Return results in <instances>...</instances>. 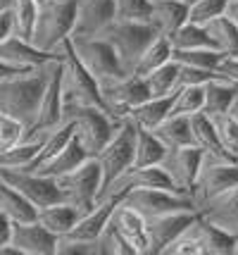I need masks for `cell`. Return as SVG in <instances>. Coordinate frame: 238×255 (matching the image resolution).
Returning <instances> with one entry per match:
<instances>
[{
  "label": "cell",
  "mask_w": 238,
  "mask_h": 255,
  "mask_svg": "<svg viewBox=\"0 0 238 255\" xmlns=\"http://www.w3.org/2000/svg\"><path fill=\"white\" fill-rule=\"evenodd\" d=\"M48 86V65L31 69L26 74L0 81V112L17 117L26 124V131L34 127L38 108Z\"/></svg>",
  "instance_id": "obj_1"
},
{
  "label": "cell",
  "mask_w": 238,
  "mask_h": 255,
  "mask_svg": "<svg viewBox=\"0 0 238 255\" xmlns=\"http://www.w3.org/2000/svg\"><path fill=\"white\" fill-rule=\"evenodd\" d=\"M62 50V93H65V108L67 105H98L102 110H107V103L102 98V89L98 79L83 67L79 60L72 36L60 43ZM110 112V110H107Z\"/></svg>",
  "instance_id": "obj_2"
},
{
  "label": "cell",
  "mask_w": 238,
  "mask_h": 255,
  "mask_svg": "<svg viewBox=\"0 0 238 255\" xmlns=\"http://www.w3.org/2000/svg\"><path fill=\"white\" fill-rule=\"evenodd\" d=\"M65 120L74 122L77 138L91 155H98L114 138V133L119 131V127L124 122V120H114L110 112L98 108V105H67Z\"/></svg>",
  "instance_id": "obj_3"
},
{
  "label": "cell",
  "mask_w": 238,
  "mask_h": 255,
  "mask_svg": "<svg viewBox=\"0 0 238 255\" xmlns=\"http://www.w3.org/2000/svg\"><path fill=\"white\" fill-rule=\"evenodd\" d=\"M79 0H46L38 10L31 43L41 50H57L60 43L72 36L74 22H77Z\"/></svg>",
  "instance_id": "obj_4"
},
{
  "label": "cell",
  "mask_w": 238,
  "mask_h": 255,
  "mask_svg": "<svg viewBox=\"0 0 238 255\" xmlns=\"http://www.w3.org/2000/svg\"><path fill=\"white\" fill-rule=\"evenodd\" d=\"M238 186V155H231L229 150H210L205 153L200 174L193 189V200L198 210L203 208L207 200L224 191Z\"/></svg>",
  "instance_id": "obj_5"
},
{
  "label": "cell",
  "mask_w": 238,
  "mask_h": 255,
  "mask_svg": "<svg viewBox=\"0 0 238 255\" xmlns=\"http://www.w3.org/2000/svg\"><path fill=\"white\" fill-rule=\"evenodd\" d=\"M100 36L112 43L122 67L131 74L138 57L143 55V50L158 38L159 31L153 22H117L114 19Z\"/></svg>",
  "instance_id": "obj_6"
},
{
  "label": "cell",
  "mask_w": 238,
  "mask_h": 255,
  "mask_svg": "<svg viewBox=\"0 0 238 255\" xmlns=\"http://www.w3.org/2000/svg\"><path fill=\"white\" fill-rule=\"evenodd\" d=\"M57 184L65 191L69 203H74L81 212L93 210L102 196V167L98 162V157L91 155L77 169L57 177Z\"/></svg>",
  "instance_id": "obj_7"
},
{
  "label": "cell",
  "mask_w": 238,
  "mask_h": 255,
  "mask_svg": "<svg viewBox=\"0 0 238 255\" xmlns=\"http://www.w3.org/2000/svg\"><path fill=\"white\" fill-rule=\"evenodd\" d=\"M72 43H74V50H77L79 60L83 62V67L98 79L100 86L129 74L124 67H122L112 43L107 38H102V36H88V38H72Z\"/></svg>",
  "instance_id": "obj_8"
},
{
  "label": "cell",
  "mask_w": 238,
  "mask_h": 255,
  "mask_svg": "<svg viewBox=\"0 0 238 255\" xmlns=\"http://www.w3.org/2000/svg\"><path fill=\"white\" fill-rule=\"evenodd\" d=\"M134 150H136V124L131 120H124L112 141L95 155L102 167V193L110 189L126 169L134 167Z\"/></svg>",
  "instance_id": "obj_9"
},
{
  "label": "cell",
  "mask_w": 238,
  "mask_h": 255,
  "mask_svg": "<svg viewBox=\"0 0 238 255\" xmlns=\"http://www.w3.org/2000/svg\"><path fill=\"white\" fill-rule=\"evenodd\" d=\"M0 179L7 181L12 189H17L24 198H29L36 208H48L53 203L67 200L65 191L60 189L57 179L38 174V172H26V169H10V167H0Z\"/></svg>",
  "instance_id": "obj_10"
},
{
  "label": "cell",
  "mask_w": 238,
  "mask_h": 255,
  "mask_svg": "<svg viewBox=\"0 0 238 255\" xmlns=\"http://www.w3.org/2000/svg\"><path fill=\"white\" fill-rule=\"evenodd\" d=\"M65 57V55H62ZM65 120V93H62V60H55L48 65V86L38 108L34 127L26 131V138L46 136L53 129H57Z\"/></svg>",
  "instance_id": "obj_11"
},
{
  "label": "cell",
  "mask_w": 238,
  "mask_h": 255,
  "mask_svg": "<svg viewBox=\"0 0 238 255\" xmlns=\"http://www.w3.org/2000/svg\"><path fill=\"white\" fill-rule=\"evenodd\" d=\"M102 98L107 103V110L114 120H126L129 112L136 105L146 103L148 98H153L150 86H148L146 77L138 74H126L122 79H114L110 84H102Z\"/></svg>",
  "instance_id": "obj_12"
},
{
  "label": "cell",
  "mask_w": 238,
  "mask_h": 255,
  "mask_svg": "<svg viewBox=\"0 0 238 255\" xmlns=\"http://www.w3.org/2000/svg\"><path fill=\"white\" fill-rule=\"evenodd\" d=\"M122 203L131 205L146 220L148 217H155V215H162V212L198 210L193 196L174 193V191H167V189H131L122 196Z\"/></svg>",
  "instance_id": "obj_13"
},
{
  "label": "cell",
  "mask_w": 238,
  "mask_h": 255,
  "mask_svg": "<svg viewBox=\"0 0 238 255\" xmlns=\"http://www.w3.org/2000/svg\"><path fill=\"white\" fill-rule=\"evenodd\" d=\"M203 160H205V150L198 148L195 143H191V145H181V148H171L167 153V157L162 160V167L167 169L171 181L176 184L179 193L193 196Z\"/></svg>",
  "instance_id": "obj_14"
},
{
  "label": "cell",
  "mask_w": 238,
  "mask_h": 255,
  "mask_svg": "<svg viewBox=\"0 0 238 255\" xmlns=\"http://www.w3.org/2000/svg\"><path fill=\"white\" fill-rule=\"evenodd\" d=\"M200 215V210H174L162 212L155 217H148V239H150V253L162 255L164 248L174 244Z\"/></svg>",
  "instance_id": "obj_15"
},
{
  "label": "cell",
  "mask_w": 238,
  "mask_h": 255,
  "mask_svg": "<svg viewBox=\"0 0 238 255\" xmlns=\"http://www.w3.org/2000/svg\"><path fill=\"white\" fill-rule=\"evenodd\" d=\"M0 60L7 62V65L22 67V69H38V67H46L50 62H55V60H62V50L60 48L53 50V53L41 50L31 41L12 33L0 43Z\"/></svg>",
  "instance_id": "obj_16"
},
{
  "label": "cell",
  "mask_w": 238,
  "mask_h": 255,
  "mask_svg": "<svg viewBox=\"0 0 238 255\" xmlns=\"http://www.w3.org/2000/svg\"><path fill=\"white\" fill-rule=\"evenodd\" d=\"M24 255H57V244L60 236L46 229L43 224L34 220V222H12V239Z\"/></svg>",
  "instance_id": "obj_17"
},
{
  "label": "cell",
  "mask_w": 238,
  "mask_h": 255,
  "mask_svg": "<svg viewBox=\"0 0 238 255\" xmlns=\"http://www.w3.org/2000/svg\"><path fill=\"white\" fill-rule=\"evenodd\" d=\"M114 22V0H79L72 38L100 36Z\"/></svg>",
  "instance_id": "obj_18"
},
{
  "label": "cell",
  "mask_w": 238,
  "mask_h": 255,
  "mask_svg": "<svg viewBox=\"0 0 238 255\" xmlns=\"http://www.w3.org/2000/svg\"><path fill=\"white\" fill-rule=\"evenodd\" d=\"M119 203H122V196H107V198L98 200V205H95L93 210L81 215V220L77 222V227L67 234V239L98 244V239H100L102 232L107 229V224H110V220H112V215Z\"/></svg>",
  "instance_id": "obj_19"
},
{
  "label": "cell",
  "mask_w": 238,
  "mask_h": 255,
  "mask_svg": "<svg viewBox=\"0 0 238 255\" xmlns=\"http://www.w3.org/2000/svg\"><path fill=\"white\" fill-rule=\"evenodd\" d=\"M110 224L124 236L129 244L134 246L136 255H148L150 253L148 224H146V217H143L138 210H134V208L126 205V203H119L117 210H114V215H112V220H110Z\"/></svg>",
  "instance_id": "obj_20"
},
{
  "label": "cell",
  "mask_w": 238,
  "mask_h": 255,
  "mask_svg": "<svg viewBox=\"0 0 238 255\" xmlns=\"http://www.w3.org/2000/svg\"><path fill=\"white\" fill-rule=\"evenodd\" d=\"M188 232L200 244L203 255H234L236 253V236L224 232L215 222H210L203 212L195 217V222L188 227Z\"/></svg>",
  "instance_id": "obj_21"
},
{
  "label": "cell",
  "mask_w": 238,
  "mask_h": 255,
  "mask_svg": "<svg viewBox=\"0 0 238 255\" xmlns=\"http://www.w3.org/2000/svg\"><path fill=\"white\" fill-rule=\"evenodd\" d=\"M200 212L210 222L222 227L224 232L238 236V186L219 193L212 200H207L200 208Z\"/></svg>",
  "instance_id": "obj_22"
},
{
  "label": "cell",
  "mask_w": 238,
  "mask_h": 255,
  "mask_svg": "<svg viewBox=\"0 0 238 255\" xmlns=\"http://www.w3.org/2000/svg\"><path fill=\"white\" fill-rule=\"evenodd\" d=\"M81 215H83V212H81L74 203L60 200V203H53V205H48V208H41L36 220L43 224L46 229H50L53 234H57V236L62 239V236H67V234L77 227V222L81 220Z\"/></svg>",
  "instance_id": "obj_23"
},
{
  "label": "cell",
  "mask_w": 238,
  "mask_h": 255,
  "mask_svg": "<svg viewBox=\"0 0 238 255\" xmlns=\"http://www.w3.org/2000/svg\"><path fill=\"white\" fill-rule=\"evenodd\" d=\"M191 5L183 0H153V24L162 36H171L188 22Z\"/></svg>",
  "instance_id": "obj_24"
},
{
  "label": "cell",
  "mask_w": 238,
  "mask_h": 255,
  "mask_svg": "<svg viewBox=\"0 0 238 255\" xmlns=\"http://www.w3.org/2000/svg\"><path fill=\"white\" fill-rule=\"evenodd\" d=\"M88 157H91V153L81 145V141L77 138V133H74L72 141H69L53 160H48L46 165L41 167V169H36V172L57 179V177H62V174H67V172H72V169H77V167H79L81 162H86Z\"/></svg>",
  "instance_id": "obj_25"
},
{
  "label": "cell",
  "mask_w": 238,
  "mask_h": 255,
  "mask_svg": "<svg viewBox=\"0 0 238 255\" xmlns=\"http://www.w3.org/2000/svg\"><path fill=\"white\" fill-rule=\"evenodd\" d=\"M171 105H174V93H171V96H158V98L153 96V98H148L146 103L136 105L134 110L129 112L126 120H131L136 127H143V129H150V131H153L155 127H159V124L169 117Z\"/></svg>",
  "instance_id": "obj_26"
},
{
  "label": "cell",
  "mask_w": 238,
  "mask_h": 255,
  "mask_svg": "<svg viewBox=\"0 0 238 255\" xmlns=\"http://www.w3.org/2000/svg\"><path fill=\"white\" fill-rule=\"evenodd\" d=\"M0 212H5L12 222H34L38 217V208L29 198H24L17 189L0 179Z\"/></svg>",
  "instance_id": "obj_27"
},
{
  "label": "cell",
  "mask_w": 238,
  "mask_h": 255,
  "mask_svg": "<svg viewBox=\"0 0 238 255\" xmlns=\"http://www.w3.org/2000/svg\"><path fill=\"white\" fill-rule=\"evenodd\" d=\"M169 148L158 138V133L136 127V150H134V167H150L162 165Z\"/></svg>",
  "instance_id": "obj_28"
},
{
  "label": "cell",
  "mask_w": 238,
  "mask_h": 255,
  "mask_svg": "<svg viewBox=\"0 0 238 255\" xmlns=\"http://www.w3.org/2000/svg\"><path fill=\"white\" fill-rule=\"evenodd\" d=\"M238 93V84L229 81V79L219 77L210 84H205V110L210 117H217V115H224V112L231 110L234 100H236Z\"/></svg>",
  "instance_id": "obj_29"
},
{
  "label": "cell",
  "mask_w": 238,
  "mask_h": 255,
  "mask_svg": "<svg viewBox=\"0 0 238 255\" xmlns=\"http://www.w3.org/2000/svg\"><path fill=\"white\" fill-rule=\"evenodd\" d=\"M46 136L24 138L22 143L12 145L10 150H2V153H0V167H10V169H29V167L34 165V160L38 157V153L43 150Z\"/></svg>",
  "instance_id": "obj_30"
},
{
  "label": "cell",
  "mask_w": 238,
  "mask_h": 255,
  "mask_svg": "<svg viewBox=\"0 0 238 255\" xmlns=\"http://www.w3.org/2000/svg\"><path fill=\"white\" fill-rule=\"evenodd\" d=\"M153 131L158 133V138L167 148H181V145L193 143V131H191V117L183 115H169L164 122L155 127Z\"/></svg>",
  "instance_id": "obj_31"
},
{
  "label": "cell",
  "mask_w": 238,
  "mask_h": 255,
  "mask_svg": "<svg viewBox=\"0 0 238 255\" xmlns=\"http://www.w3.org/2000/svg\"><path fill=\"white\" fill-rule=\"evenodd\" d=\"M171 53H174V48H171L169 36H162V33H159L158 38H155V41H153V43L143 50V55L138 57V62L134 65L131 74L148 77V74H150V72H155L158 67H162L164 62H169Z\"/></svg>",
  "instance_id": "obj_32"
},
{
  "label": "cell",
  "mask_w": 238,
  "mask_h": 255,
  "mask_svg": "<svg viewBox=\"0 0 238 255\" xmlns=\"http://www.w3.org/2000/svg\"><path fill=\"white\" fill-rule=\"evenodd\" d=\"M210 38L215 41V45L227 53V55H238V24L229 17V14H222L205 26Z\"/></svg>",
  "instance_id": "obj_33"
},
{
  "label": "cell",
  "mask_w": 238,
  "mask_h": 255,
  "mask_svg": "<svg viewBox=\"0 0 238 255\" xmlns=\"http://www.w3.org/2000/svg\"><path fill=\"white\" fill-rule=\"evenodd\" d=\"M171 41V48L174 50H193V48H217L215 41L210 38V33L205 26L200 24H193V22H186L181 29L169 36ZM219 50V48H217Z\"/></svg>",
  "instance_id": "obj_34"
},
{
  "label": "cell",
  "mask_w": 238,
  "mask_h": 255,
  "mask_svg": "<svg viewBox=\"0 0 238 255\" xmlns=\"http://www.w3.org/2000/svg\"><path fill=\"white\" fill-rule=\"evenodd\" d=\"M191 131H193V143L198 145V148H203L205 153H210V150H224L222 141H219V133H217L215 120L207 112L191 115Z\"/></svg>",
  "instance_id": "obj_35"
},
{
  "label": "cell",
  "mask_w": 238,
  "mask_h": 255,
  "mask_svg": "<svg viewBox=\"0 0 238 255\" xmlns=\"http://www.w3.org/2000/svg\"><path fill=\"white\" fill-rule=\"evenodd\" d=\"M179 69L181 65L176 60H169L162 67H158L155 72L148 74V86H150V93L158 98V96H171L179 91Z\"/></svg>",
  "instance_id": "obj_36"
},
{
  "label": "cell",
  "mask_w": 238,
  "mask_h": 255,
  "mask_svg": "<svg viewBox=\"0 0 238 255\" xmlns=\"http://www.w3.org/2000/svg\"><path fill=\"white\" fill-rule=\"evenodd\" d=\"M38 10H41L38 0H14L12 17H14V33H17V36L31 41L36 22H38Z\"/></svg>",
  "instance_id": "obj_37"
},
{
  "label": "cell",
  "mask_w": 238,
  "mask_h": 255,
  "mask_svg": "<svg viewBox=\"0 0 238 255\" xmlns=\"http://www.w3.org/2000/svg\"><path fill=\"white\" fill-rule=\"evenodd\" d=\"M227 53L217 50V48H193V50H174L171 60H176L179 65H188V67H200V69H215L219 67L222 57Z\"/></svg>",
  "instance_id": "obj_38"
},
{
  "label": "cell",
  "mask_w": 238,
  "mask_h": 255,
  "mask_svg": "<svg viewBox=\"0 0 238 255\" xmlns=\"http://www.w3.org/2000/svg\"><path fill=\"white\" fill-rule=\"evenodd\" d=\"M205 110V86H181L174 93V105L169 115L191 117L195 112Z\"/></svg>",
  "instance_id": "obj_39"
},
{
  "label": "cell",
  "mask_w": 238,
  "mask_h": 255,
  "mask_svg": "<svg viewBox=\"0 0 238 255\" xmlns=\"http://www.w3.org/2000/svg\"><path fill=\"white\" fill-rule=\"evenodd\" d=\"M117 22H153V0H114Z\"/></svg>",
  "instance_id": "obj_40"
},
{
  "label": "cell",
  "mask_w": 238,
  "mask_h": 255,
  "mask_svg": "<svg viewBox=\"0 0 238 255\" xmlns=\"http://www.w3.org/2000/svg\"><path fill=\"white\" fill-rule=\"evenodd\" d=\"M229 2H231V0H195L191 5V12H188V22L207 26L212 19L227 14Z\"/></svg>",
  "instance_id": "obj_41"
},
{
  "label": "cell",
  "mask_w": 238,
  "mask_h": 255,
  "mask_svg": "<svg viewBox=\"0 0 238 255\" xmlns=\"http://www.w3.org/2000/svg\"><path fill=\"white\" fill-rule=\"evenodd\" d=\"M26 138V124L19 122L17 117L0 112V153L10 150L12 145L22 143Z\"/></svg>",
  "instance_id": "obj_42"
},
{
  "label": "cell",
  "mask_w": 238,
  "mask_h": 255,
  "mask_svg": "<svg viewBox=\"0 0 238 255\" xmlns=\"http://www.w3.org/2000/svg\"><path fill=\"white\" fill-rule=\"evenodd\" d=\"M217 127V133H219V141H222V148L229 150L231 155H238V120L231 115V112H224V115H217L212 117Z\"/></svg>",
  "instance_id": "obj_43"
},
{
  "label": "cell",
  "mask_w": 238,
  "mask_h": 255,
  "mask_svg": "<svg viewBox=\"0 0 238 255\" xmlns=\"http://www.w3.org/2000/svg\"><path fill=\"white\" fill-rule=\"evenodd\" d=\"M100 244V253H112V255H136L134 246L126 241L122 234L114 229L112 224H107V229L102 232V236L98 239Z\"/></svg>",
  "instance_id": "obj_44"
},
{
  "label": "cell",
  "mask_w": 238,
  "mask_h": 255,
  "mask_svg": "<svg viewBox=\"0 0 238 255\" xmlns=\"http://www.w3.org/2000/svg\"><path fill=\"white\" fill-rule=\"evenodd\" d=\"M222 74H217L215 69H200V67H188L181 65L179 69V89L181 86H205L210 81L219 79Z\"/></svg>",
  "instance_id": "obj_45"
},
{
  "label": "cell",
  "mask_w": 238,
  "mask_h": 255,
  "mask_svg": "<svg viewBox=\"0 0 238 255\" xmlns=\"http://www.w3.org/2000/svg\"><path fill=\"white\" fill-rule=\"evenodd\" d=\"M100 253V244H88V241H74L62 236L57 244V255H93Z\"/></svg>",
  "instance_id": "obj_46"
},
{
  "label": "cell",
  "mask_w": 238,
  "mask_h": 255,
  "mask_svg": "<svg viewBox=\"0 0 238 255\" xmlns=\"http://www.w3.org/2000/svg\"><path fill=\"white\" fill-rule=\"evenodd\" d=\"M217 74H222L224 79L238 84V55H224L222 62L217 67Z\"/></svg>",
  "instance_id": "obj_47"
},
{
  "label": "cell",
  "mask_w": 238,
  "mask_h": 255,
  "mask_svg": "<svg viewBox=\"0 0 238 255\" xmlns=\"http://www.w3.org/2000/svg\"><path fill=\"white\" fill-rule=\"evenodd\" d=\"M12 33H14V17H12V7H10V10L0 12V43Z\"/></svg>",
  "instance_id": "obj_48"
},
{
  "label": "cell",
  "mask_w": 238,
  "mask_h": 255,
  "mask_svg": "<svg viewBox=\"0 0 238 255\" xmlns=\"http://www.w3.org/2000/svg\"><path fill=\"white\" fill-rule=\"evenodd\" d=\"M10 239H12V220L5 212H0V246L10 244Z\"/></svg>",
  "instance_id": "obj_49"
},
{
  "label": "cell",
  "mask_w": 238,
  "mask_h": 255,
  "mask_svg": "<svg viewBox=\"0 0 238 255\" xmlns=\"http://www.w3.org/2000/svg\"><path fill=\"white\" fill-rule=\"evenodd\" d=\"M26 72H31V69H22V67L7 65V62H2V60H0V81H2V79L19 77V74H26Z\"/></svg>",
  "instance_id": "obj_50"
},
{
  "label": "cell",
  "mask_w": 238,
  "mask_h": 255,
  "mask_svg": "<svg viewBox=\"0 0 238 255\" xmlns=\"http://www.w3.org/2000/svg\"><path fill=\"white\" fill-rule=\"evenodd\" d=\"M227 14H229V17H231V19H234V22L238 24V0H231V2H229V10H227Z\"/></svg>",
  "instance_id": "obj_51"
},
{
  "label": "cell",
  "mask_w": 238,
  "mask_h": 255,
  "mask_svg": "<svg viewBox=\"0 0 238 255\" xmlns=\"http://www.w3.org/2000/svg\"><path fill=\"white\" fill-rule=\"evenodd\" d=\"M12 5H14V0H0V12H2V10H10Z\"/></svg>",
  "instance_id": "obj_52"
},
{
  "label": "cell",
  "mask_w": 238,
  "mask_h": 255,
  "mask_svg": "<svg viewBox=\"0 0 238 255\" xmlns=\"http://www.w3.org/2000/svg\"><path fill=\"white\" fill-rule=\"evenodd\" d=\"M229 112H231V115L238 120V93H236V100H234V105H231V110H229Z\"/></svg>",
  "instance_id": "obj_53"
},
{
  "label": "cell",
  "mask_w": 238,
  "mask_h": 255,
  "mask_svg": "<svg viewBox=\"0 0 238 255\" xmlns=\"http://www.w3.org/2000/svg\"><path fill=\"white\" fill-rule=\"evenodd\" d=\"M234 255H238V236H236V253H234Z\"/></svg>",
  "instance_id": "obj_54"
},
{
  "label": "cell",
  "mask_w": 238,
  "mask_h": 255,
  "mask_svg": "<svg viewBox=\"0 0 238 255\" xmlns=\"http://www.w3.org/2000/svg\"><path fill=\"white\" fill-rule=\"evenodd\" d=\"M183 2H188V5H193V2H195V0H183Z\"/></svg>",
  "instance_id": "obj_55"
},
{
  "label": "cell",
  "mask_w": 238,
  "mask_h": 255,
  "mask_svg": "<svg viewBox=\"0 0 238 255\" xmlns=\"http://www.w3.org/2000/svg\"><path fill=\"white\" fill-rule=\"evenodd\" d=\"M43 2H46V0H38V5H43Z\"/></svg>",
  "instance_id": "obj_56"
}]
</instances>
